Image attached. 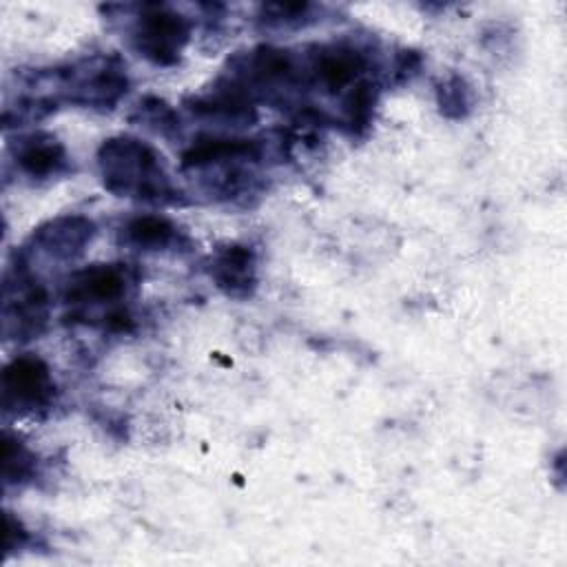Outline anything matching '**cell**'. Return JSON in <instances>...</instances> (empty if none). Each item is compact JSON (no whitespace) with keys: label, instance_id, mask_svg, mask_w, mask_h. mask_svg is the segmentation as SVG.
Returning a JSON list of instances; mask_svg holds the SVG:
<instances>
[{"label":"cell","instance_id":"cell-1","mask_svg":"<svg viewBox=\"0 0 567 567\" xmlns=\"http://www.w3.org/2000/svg\"><path fill=\"white\" fill-rule=\"evenodd\" d=\"M157 151L133 135H115L100 144L102 184L115 197L148 204H182V193L168 179Z\"/></svg>","mask_w":567,"mask_h":567},{"label":"cell","instance_id":"cell-2","mask_svg":"<svg viewBox=\"0 0 567 567\" xmlns=\"http://www.w3.org/2000/svg\"><path fill=\"white\" fill-rule=\"evenodd\" d=\"M51 299L38 277L22 259L4 275L2 286V334L16 341L38 339L49 323Z\"/></svg>","mask_w":567,"mask_h":567},{"label":"cell","instance_id":"cell-3","mask_svg":"<svg viewBox=\"0 0 567 567\" xmlns=\"http://www.w3.org/2000/svg\"><path fill=\"white\" fill-rule=\"evenodd\" d=\"M55 75L66 100L86 109H113L128 91L126 64L117 55H95Z\"/></svg>","mask_w":567,"mask_h":567},{"label":"cell","instance_id":"cell-4","mask_svg":"<svg viewBox=\"0 0 567 567\" xmlns=\"http://www.w3.org/2000/svg\"><path fill=\"white\" fill-rule=\"evenodd\" d=\"M190 38V22L166 4H144L131 29L133 49L157 66L179 60Z\"/></svg>","mask_w":567,"mask_h":567},{"label":"cell","instance_id":"cell-5","mask_svg":"<svg viewBox=\"0 0 567 567\" xmlns=\"http://www.w3.org/2000/svg\"><path fill=\"white\" fill-rule=\"evenodd\" d=\"M2 408L13 414H38L55 401V381L49 365L35 354H20L2 370Z\"/></svg>","mask_w":567,"mask_h":567},{"label":"cell","instance_id":"cell-6","mask_svg":"<svg viewBox=\"0 0 567 567\" xmlns=\"http://www.w3.org/2000/svg\"><path fill=\"white\" fill-rule=\"evenodd\" d=\"M128 272L120 264H91L73 270L64 284L62 299L73 308L71 317L82 319L93 308H122L120 301L128 290Z\"/></svg>","mask_w":567,"mask_h":567},{"label":"cell","instance_id":"cell-7","mask_svg":"<svg viewBox=\"0 0 567 567\" xmlns=\"http://www.w3.org/2000/svg\"><path fill=\"white\" fill-rule=\"evenodd\" d=\"M95 235V224L84 215H60L33 228L24 250L51 257L55 261H71L84 252Z\"/></svg>","mask_w":567,"mask_h":567},{"label":"cell","instance_id":"cell-8","mask_svg":"<svg viewBox=\"0 0 567 567\" xmlns=\"http://www.w3.org/2000/svg\"><path fill=\"white\" fill-rule=\"evenodd\" d=\"M206 272L230 299H250L257 288V255L250 246L228 244L210 255Z\"/></svg>","mask_w":567,"mask_h":567},{"label":"cell","instance_id":"cell-9","mask_svg":"<svg viewBox=\"0 0 567 567\" xmlns=\"http://www.w3.org/2000/svg\"><path fill=\"white\" fill-rule=\"evenodd\" d=\"M368 66L365 55L350 44H330L319 47L310 62V73L317 86L328 93H339L352 89L361 82V75Z\"/></svg>","mask_w":567,"mask_h":567},{"label":"cell","instance_id":"cell-10","mask_svg":"<svg viewBox=\"0 0 567 567\" xmlns=\"http://www.w3.org/2000/svg\"><path fill=\"white\" fill-rule=\"evenodd\" d=\"M264 146L248 137H199L182 153L184 171H204L208 166L235 164V162H259Z\"/></svg>","mask_w":567,"mask_h":567},{"label":"cell","instance_id":"cell-11","mask_svg":"<svg viewBox=\"0 0 567 567\" xmlns=\"http://www.w3.org/2000/svg\"><path fill=\"white\" fill-rule=\"evenodd\" d=\"M11 153L18 171L31 179H51L69 171L66 148L49 133H31L20 137Z\"/></svg>","mask_w":567,"mask_h":567},{"label":"cell","instance_id":"cell-12","mask_svg":"<svg viewBox=\"0 0 567 567\" xmlns=\"http://www.w3.org/2000/svg\"><path fill=\"white\" fill-rule=\"evenodd\" d=\"M120 241L142 252H166L186 246V235L164 215H137L120 228Z\"/></svg>","mask_w":567,"mask_h":567},{"label":"cell","instance_id":"cell-13","mask_svg":"<svg viewBox=\"0 0 567 567\" xmlns=\"http://www.w3.org/2000/svg\"><path fill=\"white\" fill-rule=\"evenodd\" d=\"M374 106H377V84H372L370 80H361L359 84H354L343 100L341 124L346 126V131L352 135L365 133V128L372 122Z\"/></svg>","mask_w":567,"mask_h":567},{"label":"cell","instance_id":"cell-14","mask_svg":"<svg viewBox=\"0 0 567 567\" xmlns=\"http://www.w3.org/2000/svg\"><path fill=\"white\" fill-rule=\"evenodd\" d=\"M2 481L4 487L9 485H22L33 478L38 461L35 454L16 436L9 432L2 434Z\"/></svg>","mask_w":567,"mask_h":567},{"label":"cell","instance_id":"cell-15","mask_svg":"<svg viewBox=\"0 0 567 567\" xmlns=\"http://www.w3.org/2000/svg\"><path fill=\"white\" fill-rule=\"evenodd\" d=\"M133 120L140 122L142 126H146L148 131H153L155 135H162V137H168L179 128L177 113L159 97L140 100V104L135 106Z\"/></svg>","mask_w":567,"mask_h":567},{"label":"cell","instance_id":"cell-16","mask_svg":"<svg viewBox=\"0 0 567 567\" xmlns=\"http://www.w3.org/2000/svg\"><path fill=\"white\" fill-rule=\"evenodd\" d=\"M436 102L445 117H452V120L465 117L472 104L470 86L461 75H450L436 86Z\"/></svg>","mask_w":567,"mask_h":567},{"label":"cell","instance_id":"cell-17","mask_svg":"<svg viewBox=\"0 0 567 567\" xmlns=\"http://www.w3.org/2000/svg\"><path fill=\"white\" fill-rule=\"evenodd\" d=\"M312 11L310 2H277V4H264V16L261 18L268 27H288V24H303L308 13Z\"/></svg>","mask_w":567,"mask_h":567},{"label":"cell","instance_id":"cell-18","mask_svg":"<svg viewBox=\"0 0 567 567\" xmlns=\"http://www.w3.org/2000/svg\"><path fill=\"white\" fill-rule=\"evenodd\" d=\"M29 540V532L22 523L11 514L4 512V556H11L16 549H22Z\"/></svg>","mask_w":567,"mask_h":567}]
</instances>
